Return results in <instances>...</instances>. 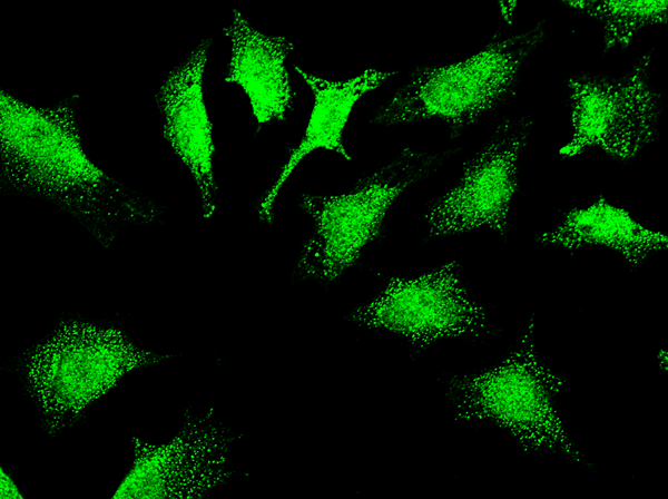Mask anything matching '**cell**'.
<instances>
[{
  "mask_svg": "<svg viewBox=\"0 0 668 499\" xmlns=\"http://www.w3.org/2000/svg\"><path fill=\"white\" fill-rule=\"evenodd\" d=\"M73 107V99L35 107L0 91L1 182L53 203L109 242L118 225L149 223L158 212L87 157Z\"/></svg>",
  "mask_w": 668,
  "mask_h": 499,
  "instance_id": "1",
  "label": "cell"
},
{
  "mask_svg": "<svg viewBox=\"0 0 668 499\" xmlns=\"http://www.w3.org/2000/svg\"><path fill=\"white\" fill-rule=\"evenodd\" d=\"M138 349L119 330L88 322H62L26 359L31 394L50 432L59 430L126 373L160 360Z\"/></svg>",
  "mask_w": 668,
  "mask_h": 499,
  "instance_id": "2",
  "label": "cell"
},
{
  "mask_svg": "<svg viewBox=\"0 0 668 499\" xmlns=\"http://www.w3.org/2000/svg\"><path fill=\"white\" fill-rule=\"evenodd\" d=\"M541 25L487 45L462 61L413 72L374 121L393 125L441 118L455 129L477 121L510 92L527 56L541 42Z\"/></svg>",
  "mask_w": 668,
  "mask_h": 499,
  "instance_id": "3",
  "label": "cell"
},
{
  "mask_svg": "<svg viewBox=\"0 0 668 499\" xmlns=\"http://www.w3.org/2000/svg\"><path fill=\"white\" fill-rule=\"evenodd\" d=\"M532 332L533 322L519 346L495 368L451 381L456 419L491 420L513 434L525 452L560 449L580 462L552 405L563 381L538 360Z\"/></svg>",
  "mask_w": 668,
  "mask_h": 499,
  "instance_id": "4",
  "label": "cell"
},
{
  "mask_svg": "<svg viewBox=\"0 0 668 499\" xmlns=\"http://www.w3.org/2000/svg\"><path fill=\"white\" fill-rule=\"evenodd\" d=\"M433 157L403 150L395 160L342 195H304L302 207L314 221L298 270L306 276L333 281L351 267L362 248L380 232L392 202L431 167Z\"/></svg>",
  "mask_w": 668,
  "mask_h": 499,
  "instance_id": "5",
  "label": "cell"
},
{
  "mask_svg": "<svg viewBox=\"0 0 668 499\" xmlns=\"http://www.w3.org/2000/svg\"><path fill=\"white\" fill-rule=\"evenodd\" d=\"M651 53L620 78L580 76L568 80L573 135L564 157L599 147L618 159L632 158L656 136L659 96L648 82Z\"/></svg>",
  "mask_w": 668,
  "mask_h": 499,
  "instance_id": "6",
  "label": "cell"
},
{
  "mask_svg": "<svg viewBox=\"0 0 668 499\" xmlns=\"http://www.w3.org/2000/svg\"><path fill=\"white\" fill-rule=\"evenodd\" d=\"M352 317L363 326L397 333L420 346L443 337L479 335L487 329L485 312L460 283L455 262L415 278H392Z\"/></svg>",
  "mask_w": 668,
  "mask_h": 499,
  "instance_id": "7",
  "label": "cell"
},
{
  "mask_svg": "<svg viewBox=\"0 0 668 499\" xmlns=\"http://www.w3.org/2000/svg\"><path fill=\"white\" fill-rule=\"evenodd\" d=\"M204 418L188 417L165 444L134 438L135 460L112 499L200 498L230 476L227 450L233 438Z\"/></svg>",
  "mask_w": 668,
  "mask_h": 499,
  "instance_id": "8",
  "label": "cell"
},
{
  "mask_svg": "<svg viewBox=\"0 0 668 499\" xmlns=\"http://www.w3.org/2000/svg\"><path fill=\"white\" fill-rule=\"evenodd\" d=\"M527 117L503 120L488 145L466 162L459 184L429 211L432 236L488 226L504 234L510 200L518 188L517 162L529 136Z\"/></svg>",
  "mask_w": 668,
  "mask_h": 499,
  "instance_id": "9",
  "label": "cell"
},
{
  "mask_svg": "<svg viewBox=\"0 0 668 499\" xmlns=\"http://www.w3.org/2000/svg\"><path fill=\"white\" fill-rule=\"evenodd\" d=\"M209 39L174 68L156 94L165 117L164 137L191 173L200 192L205 217L215 209L216 186L213 174V125L203 98Z\"/></svg>",
  "mask_w": 668,
  "mask_h": 499,
  "instance_id": "10",
  "label": "cell"
},
{
  "mask_svg": "<svg viewBox=\"0 0 668 499\" xmlns=\"http://www.w3.org/2000/svg\"><path fill=\"white\" fill-rule=\"evenodd\" d=\"M224 32L232 45L225 81L236 82L244 89L258 125L285 119L295 96L285 68L293 43L284 37L257 31L236 10Z\"/></svg>",
  "mask_w": 668,
  "mask_h": 499,
  "instance_id": "11",
  "label": "cell"
},
{
  "mask_svg": "<svg viewBox=\"0 0 668 499\" xmlns=\"http://www.w3.org/2000/svg\"><path fill=\"white\" fill-rule=\"evenodd\" d=\"M294 68L311 87L314 107L299 145L293 149L278 178L259 204V218L267 223H272L273 205L281 187L308 153L316 148H325L338 153L347 160L352 159L342 143V131L354 104L365 92L375 89L395 74L369 69L352 79L330 81L305 72L297 66Z\"/></svg>",
  "mask_w": 668,
  "mask_h": 499,
  "instance_id": "12",
  "label": "cell"
},
{
  "mask_svg": "<svg viewBox=\"0 0 668 499\" xmlns=\"http://www.w3.org/2000/svg\"><path fill=\"white\" fill-rule=\"evenodd\" d=\"M538 241L567 248L606 245L621 253L631 264L640 263L649 253L668 245L665 235L641 226L628 212L610 205L603 197L587 208L571 209L560 226L542 234Z\"/></svg>",
  "mask_w": 668,
  "mask_h": 499,
  "instance_id": "13",
  "label": "cell"
},
{
  "mask_svg": "<svg viewBox=\"0 0 668 499\" xmlns=\"http://www.w3.org/2000/svg\"><path fill=\"white\" fill-rule=\"evenodd\" d=\"M600 20L605 29V51L627 47L633 35L647 25L667 20V0L660 1H564Z\"/></svg>",
  "mask_w": 668,
  "mask_h": 499,
  "instance_id": "14",
  "label": "cell"
},
{
  "mask_svg": "<svg viewBox=\"0 0 668 499\" xmlns=\"http://www.w3.org/2000/svg\"><path fill=\"white\" fill-rule=\"evenodd\" d=\"M1 498L4 499H22V495L19 492L18 488L10 479V477L1 470Z\"/></svg>",
  "mask_w": 668,
  "mask_h": 499,
  "instance_id": "15",
  "label": "cell"
}]
</instances>
